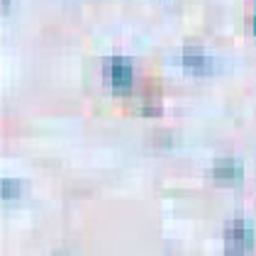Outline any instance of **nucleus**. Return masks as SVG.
Wrapping results in <instances>:
<instances>
[{
  "label": "nucleus",
  "instance_id": "1",
  "mask_svg": "<svg viewBox=\"0 0 256 256\" xmlns=\"http://www.w3.org/2000/svg\"><path fill=\"white\" fill-rule=\"evenodd\" d=\"M227 249H224V256H244V252L252 246V239H254V232L252 227L244 222V220H234L230 227H227Z\"/></svg>",
  "mask_w": 256,
  "mask_h": 256
},
{
  "label": "nucleus",
  "instance_id": "6",
  "mask_svg": "<svg viewBox=\"0 0 256 256\" xmlns=\"http://www.w3.org/2000/svg\"><path fill=\"white\" fill-rule=\"evenodd\" d=\"M254 34H256V18H254Z\"/></svg>",
  "mask_w": 256,
  "mask_h": 256
},
{
  "label": "nucleus",
  "instance_id": "2",
  "mask_svg": "<svg viewBox=\"0 0 256 256\" xmlns=\"http://www.w3.org/2000/svg\"><path fill=\"white\" fill-rule=\"evenodd\" d=\"M132 76H134V71H132V66H130L127 59H122V56L110 59V64H108V80H110V86L115 90L130 88L132 86Z\"/></svg>",
  "mask_w": 256,
  "mask_h": 256
},
{
  "label": "nucleus",
  "instance_id": "5",
  "mask_svg": "<svg viewBox=\"0 0 256 256\" xmlns=\"http://www.w3.org/2000/svg\"><path fill=\"white\" fill-rule=\"evenodd\" d=\"M0 193L5 200H12V198H18L22 193V186L20 180H12V178H5L2 183H0Z\"/></svg>",
  "mask_w": 256,
  "mask_h": 256
},
{
  "label": "nucleus",
  "instance_id": "3",
  "mask_svg": "<svg viewBox=\"0 0 256 256\" xmlns=\"http://www.w3.org/2000/svg\"><path fill=\"white\" fill-rule=\"evenodd\" d=\"M212 176L222 183H239L244 178V166L236 158H220L212 166Z\"/></svg>",
  "mask_w": 256,
  "mask_h": 256
},
{
  "label": "nucleus",
  "instance_id": "4",
  "mask_svg": "<svg viewBox=\"0 0 256 256\" xmlns=\"http://www.w3.org/2000/svg\"><path fill=\"white\" fill-rule=\"evenodd\" d=\"M208 54L202 52V49H198V46H186L183 49V66L188 68V71H193V74H202V71H208Z\"/></svg>",
  "mask_w": 256,
  "mask_h": 256
}]
</instances>
